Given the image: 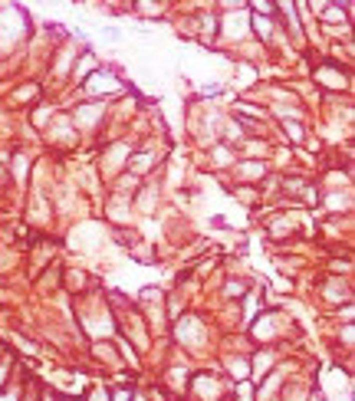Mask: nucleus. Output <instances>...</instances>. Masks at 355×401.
<instances>
[{
    "instance_id": "1",
    "label": "nucleus",
    "mask_w": 355,
    "mask_h": 401,
    "mask_svg": "<svg viewBox=\"0 0 355 401\" xmlns=\"http://www.w3.org/2000/svg\"><path fill=\"white\" fill-rule=\"evenodd\" d=\"M115 401H128V395H125V392H118V398H115Z\"/></svg>"
}]
</instances>
